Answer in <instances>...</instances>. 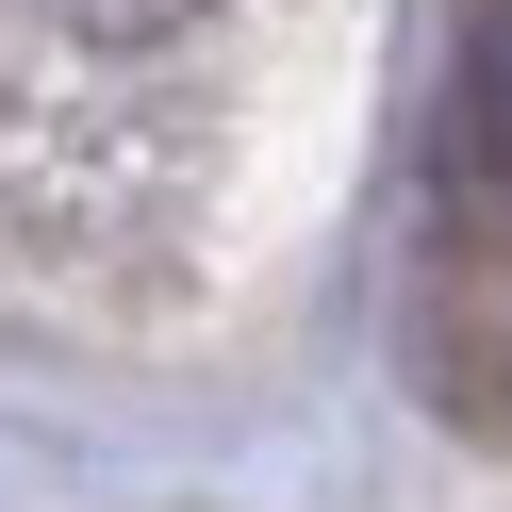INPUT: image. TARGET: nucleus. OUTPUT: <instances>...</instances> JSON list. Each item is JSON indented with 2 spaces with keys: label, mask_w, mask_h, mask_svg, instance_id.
Wrapping results in <instances>:
<instances>
[{
  "label": "nucleus",
  "mask_w": 512,
  "mask_h": 512,
  "mask_svg": "<svg viewBox=\"0 0 512 512\" xmlns=\"http://www.w3.org/2000/svg\"><path fill=\"white\" fill-rule=\"evenodd\" d=\"M364 50V0H17V215L50 182H83V133H133L149 83H182V116H265L281 67Z\"/></svg>",
  "instance_id": "f257e3e1"
},
{
  "label": "nucleus",
  "mask_w": 512,
  "mask_h": 512,
  "mask_svg": "<svg viewBox=\"0 0 512 512\" xmlns=\"http://www.w3.org/2000/svg\"><path fill=\"white\" fill-rule=\"evenodd\" d=\"M463 166L512 199V0L479 17V50H463Z\"/></svg>",
  "instance_id": "f03ea898"
}]
</instances>
